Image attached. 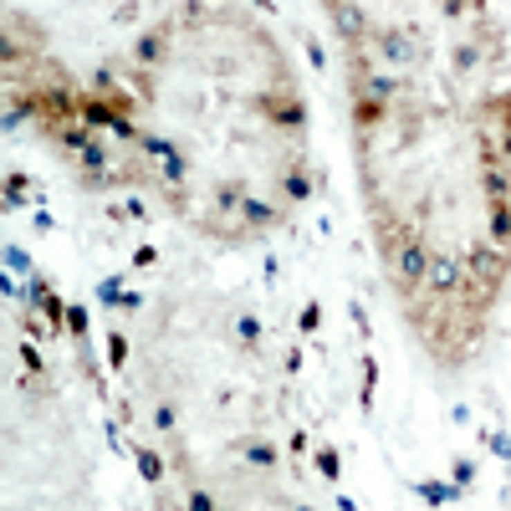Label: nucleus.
Returning a JSON list of instances; mask_svg holds the SVG:
<instances>
[{
  "mask_svg": "<svg viewBox=\"0 0 511 511\" xmlns=\"http://www.w3.org/2000/svg\"><path fill=\"white\" fill-rule=\"evenodd\" d=\"M506 266H511L506 251H501V245H486V241H476V245H470V256H465V271H470L481 286H491V292H501Z\"/></svg>",
  "mask_w": 511,
  "mask_h": 511,
  "instance_id": "1",
  "label": "nucleus"
},
{
  "mask_svg": "<svg viewBox=\"0 0 511 511\" xmlns=\"http://www.w3.org/2000/svg\"><path fill=\"white\" fill-rule=\"evenodd\" d=\"M261 108H266V118H271V123H281V128H302L307 123V108L292 93H286V97H266Z\"/></svg>",
  "mask_w": 511,
  "mask_h": 511,
  "instance_id": "2",
  "label": "nucleus"
},
{
  "mask_svg": "<svg viewBox=\"0 0 511 511\" xmlns=\"http://www.w3.org/2000/svg\"><path fill=\"white\" fill-rule=\"evenodd\" d=\"M491 245H501V251L511 245V205H501V200L491 205Z\"/></svg>",
  "mask_w": 511,
  "mask_h": 511,
  "instance_id": "3",
  "label": "nucleus"
},
{
  "mask_svg": "<svg viewBox=\"0 0 511 511\" xmlns=\"http://www.w3.org/2000/svg\"><path fill=\"white\" fill-rule=\"evenodd\" d=\"M241 210H245V220H251V225H261V230H266V225H277V210H271V205H261V200H245Z\"/></svg>",
  "mask_w": 511,
  "mask_h": 511,
  "instance_id": "4",
  "label": "nucleus"
},
{
  "mask_svg": "<svg viewBox=\"0 0 511 511\" xmlns=\"http://www.w3.org/2000/svg\"><path fill=\"white\" fill-rule=\"evenodd\" d=\"M245 461H251V465H277V450H271V445H261V440H245Z\"/></svg>",
  "mask_w": 511,
  "mask_h": 511,
  "instance_id": "5",
  "label": "nucleus"
},
{
  "mask_svg": "<svg viewBox=\"0 0 511 511\" xmlns=\"http://www.w3.org/2000/svg\"><path fill=\"white\" fill-rule=\"evenodd\" d=\"M281 185H286V194H292V200H307V194H312V179L302 174V169H292V174H286Z\"/></svg>",
  "mask_w": 511,
  "mask_h": 511,
  "instance_id": "6",
  "label": "nucleus"
},
{
  "mask_svg": "<svg viewBox=\"0 0 511 511\" xmlns=\"http://www.w3.org/2000/svg\"><path fill=\"white\" fill-rule=\"evenodd\" d=\"M138 470H143V481H159L164 476V465H159V455H154V450H138Z\"/></svg>",
  "mask_w": 511,
  "mask_h": 511,
  "instance_id": "7",
  "label": "nucleus"
},
{
  "mask_svg": "<svg viewBox=\"0 0 511 511\" xmlns=\"http://www.w3.org/2000/svg\"><path fill=\"white\" fill-rule=\"evenodd\" d=\"M159 51H164V31H154V36H143V41H138V62H154Z\"/></svg>",
  "mask_w": 511,
  "mask_h": 511,
  "instance_id": "8",
  "label": "nucleus"
},
{
  "mask_svg": "<svg viewBox=\"0 0 511 511\" xmlns=\"http://www.w3.org/2000/svg\"><path fill=\"white\" fill-rule=\"evenodd\" d=\"M373 378H378V369H373V358H363V389H358L363 409H369V404H373Z\"/></svg>",
  "mask_w": 511,
  "mask_h": 511,
  "instance_id": "9",
  "label": "nucleus"
},
{
  "mask_svg": "<svg viewBox=\"0 0 511 511\" xmlns=\"http://www.w3.org/2000/svg\"><path fill=\"white\" fill-rule=\"evenodd\" d=\"M235 327H241V343H245V348H256V343H261V327H256V317H235Z\"/></svg>",
  "mask_w": 511,
  "mask_h": 511,
  "instance_id": "10",
  "label": "nucleus"
},
{
  "mask_svg": "<svg viewBox=\"0 0 511 511\" xmlns=\"http://www.w3.org/2000/svg\"><path fill=\"white\" fill-rule=\"evenodd\" d=\"M317 470L327 481H337V450H317Z\"/></svg>",
  "mask_w": 511,
  "mask_h": 511,
  "instance_id": "11",
  "label": "nucleus"
},
{
  "mask_svg": "<svg viewBox=\"0 0 511 511\" xmlns=\"http://www.w3.org/2000/svg\"><path fill=\"white\" fill-rule=\"evenodd\" d=\"M189 511H220V506L210 501V496H205L200 486H189Z\"/></svg>",
  "mask_w": 511,
  "mask_h": 511,
  "instance_id": "12",
  "label": "nucleus"
},
{
  "mask_svg": "<svg viewBox=\"0 0 511 511\" xmlns=\"http://www.w3.org/2000/svg\"><path fill=\"white\" fill-rule=\"evenodd\" d=\"M67 322H72L77 337H87V312H82V307H67Z\"/></svg>",
  "mask_w": 511,
  "mask_h": 511,
  "instance_id": "13",
  "label": "nucleus"
},
{
  "mask_svg": "<svg viewBox=\"0 0 511 511\" xmlns=\"http://www.w3.org/2000/svg\"><path fill=\"white\" fill-rule=\"evenodd\" d=\"M108 348H113V369H123V363H128V343L113 333V343H108Z\"/></svg>",
  "mask_w": 511,
  "mask_h": 511,
  "instance_id": "14",
  "label": "nucleus"
},
{
  "mask_svg": "<svg viewBox=\"0 0 511 511\" xmlns=\"http://www.w3.org/2000/svg\"><path fill=\"white\" fill-rule=\"evenodd\" d=\"M501 154H506V159H511V133H506V138H501Z\"/></svg>",
  "mask_w": 511,
  "mask_h": 511,
  "instance_id": "15",
  "label": "nucleus"
}]
</instances>
